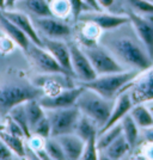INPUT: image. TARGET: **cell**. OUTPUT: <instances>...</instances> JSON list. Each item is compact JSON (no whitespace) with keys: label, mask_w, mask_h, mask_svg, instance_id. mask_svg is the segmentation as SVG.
I'll use <instances>...</instances> for the list:
<instances>
[{"label":"cell","mask_w":153,"mask_h":160,"mask_svg":"<svg viewBox=\"0 0 153 160\" xmlns=\"http://www.w3.org/2000/svg\"><path fill=\"white\" fill-rule=\"evenodd\" d=\"M104 47L115 56L123 67L144 72L153 65V59L148 55L141 42L129 36H117L104 41Z\"/></svg>","instance_id":"obj_1"},{"label":"cell","mask_w":153,"mask_h":160,"mask_svg":"<svg viewBox=\"0 0 153 160\" xmlns=\"http://www.w3.org/2000/svg\"><path fill=\"white\" fill-rule=\"evenodd\" d=\"M44 94L42 87L24 79L10 80L0 84V115L5 118L11 109Z\"/></svg>","instance_id":"obj_2"},{"label":"cell","mask_w":153,"mask_h":160,"mask_svg":"<svg viewBox=\"0 0 153 160\" xmlns=\"http://www.w3.org/2000/svg\"><path fill=\"white\" fill-rule=\"evenodd\" d=\"M142 72L135 69H126L119 73H110L97 75L94 79L84 82H78L81 86L86 87L94 91L96 93L100 94L107 99L114 100L120 92H122L127 85L132 84V81L136 79V77Z\"/></svg>","instance_id":"obj_3"},{"label":"cell","mask_w":153,"mask_h":160,"mask_svg":"<svg viewBox=\"0 0 153 160\" xmlns=\"http://www.w3.org/2000/svg\"><path fill=\"white\" fill-rule=\"evenodd\" d=\"M114 102L115 99H107L92 90L84 87L83 92L75 102V107L79 109V111L83 115L91 118L100 129L107 123L111 113Z\"/></svg>","instance_id":"obj_4"},{"label":"cell","mask_w":153,"mask_h":160,"mask_svg":"<svg viewBox=\"0 0 153 160\" xmlns=\"http://www.w3.org/2000/svg\"><path fill=\"white\" fill-rule=\"evenodd\" d=\"M24 53L27 54L28 60L30 62V65L40 73L46 74V75H55V74L69 75L60 66V63L54 59L53 55L42 46H37V44L31 42L29 48Z\"/></svg>","instance_id":"obj_5"},{"label":"cell","mask_w":153,"mask_h":160,"mask_svg":"<svg viewBox=\"0 0 153 160\" xmlns=\"http://www.w3.org/2000/svg\"><path fill=\"white\" fill-rule=\"evenodd\" d=\"M46 113L50 122L53 138L60 136L64 134L74 133L75 124L81 115L79 109L75 105L69 108H62V109L46 110Z\"/></svg>","instance_id":"obj_6"},{"label":"cell","mask_w":153,"mask_h":160,"mask_svg":"<svg viewBox=\"0 0 153 160\" xmlns=\"http://www.w3.org/2000/svg\"><path fill=\"white\" fill-rule=\"evenodd\" d=\"M83 49L87 55L97 75L119 73L122 71H126V68L115 59L113 54L105 47L99 46V43L92 47H83Z\"/></svg>","instance_id":"obj_7"},{"label":"cell","mask_w":153,"mask_h":160,"mask_svg":"<svg viewBox=\"0 0 153 160\" xmlns=\"http://www.w3.org/2000/svg\"><path fill=\"white\" fill-rule=\"evenodd\" d=\"M33 25L38 31L41 36L55 40H64L72 35V28L65 22V19H60L56 17H33Z\"/></svg>","instance_id":"obj_8"},{"label":"cell","mask_w":153,"mask_h":160,"mask_svg":"<svg viewBox=\"0 0 153 160\" xmlns=\"http://www.w3.org/2000/svg\"><path fill=\"white\" fill-rule=\"evenodd\" d=\"M68 47L71 52V63L74 78H77L80 82L94 79L97 74L83 47L78 42H68Z\"/></svg>","instance_id":"obj_9"},{"label":"cell","mask_w":153,"mask_h":160,"mask_svg":"<svg viewBox=\"0 0 153 160\" xmlns=\"http://www.w3.org/2000/svg\"><path fill=\"white\" fill-rule=\"evenodd\" d=\"M83 90L84 87L78 84V86H71L61 90L55 94H42L38 98V102L46 110L74 107Z\"/></svg>","instance_id":"obj_10"},{"label":"cell","mask_w":153,"mask_h":160,"mask_svg":"<svg viewBox=\"0 0 153 160\" xmlns=\"http://www.w3.org/2000/svg\"><path fill=\"white\" fill-rule=\"evenodd\" d=\"M127 16L135 35L146 48L148 55L153 59V19L150 16L135 13L133 11H128Z\"/></svg>","instance_id":"obj_11"},{"label":"cell","mask_w":153,"mask_h":160,"mask_svg":"<svg viewBox=\"0 0 153 160\" xmlns=\"http://www.w3.org/2000/svg\"><path fill=\"white\" fill-rule=\"evenodd\" d=\"M78 20H90L96 23L100 28L102 31H111L119 29L122 25L129 23L128 16H120V14L105 13L102 11H85L78 17Z\"/></svg>","instance_id":"obj_12"},{"label":"cell","mask_w":153,"mask_h":160,"mask_svg":"<svg viewBox=\"0 0 153 160\" xmlns=\"http://www.w3.org/2000/svg\"><path fill=\"white\" fill-rule=\"evenodd\" d=\"M134 104H135V103H134L130 91L125 88V90H123L122 92H120L119 96L115 98L111 113H110V116H109V118H108L107 123L100 128L97 135L104 133L109 128H111L113 126H115V124L120 123L121 120H122L126 115H128V113L130 112V110H132V108L134 107Z\"/></svg>","instance_id":"obj_13"},{"label":"cell","mask_w":153,"mask_h":160,"mask_svg":"<svg viewBox=\"0 0 153 160\" xmlns=\"http://www.w3.org/2000/svg\"><path fill=\"white\" fill-rule=\"evenodd\" d=\"M42 38V47H44L54 56V59L60 63V66L66 71L71 77H73L72 63H71V52L68 43H65L62 40L48 38L44 36H41Z\"/></svg>","instance_id":"obj_14"},{"label":"cell","mask_w":153,"mask_h":160,"mask_svg":"<svg viewBox=\"0 0 153 160\" xmlns=\"http://www.w3.org/2000/svg\"><path fill=\"white\" fill-rule=\"evenodd\" d=\"M134 81L135 82L129 90L134 103L136 104L153 100V65L144 71L142 74L140 73Z\"/></svg>","instance_id":"obj_15"},{"label":"cell","mask_w":153,"mask_h":160,"mask_svg":"<svg viewBox=\"0 0 153 160\" xmlns=\"http://www.w3.org/2000/svg\"><path fill=\"white\" fill-rule=\"evenodd\" d=\"M4 14L6 16L11 22H13L17 27L19 28L22 31L27 33V36L30 38V41L37 44V46H42V38L38 31L36 30V28L33 25V18H30L28 14L19 12V11H12L10 8H5L3 10Z\"/></svg>","instance_id":"obj_16"},{"label":"cell","mask_w":153,"mask_h":160,"mask_svg":"<svg viewBox=\"0 0 153 160\" xmlns=\"http://www.w3.org/2000/svg\"><path fill=\"white\" fill-rule=\"evenodd\" d=\"M0 28L5 32V35H7L10 38H12L14 41L17 47H19L23 52H25L29 48L31 41L27 36V33L24 32V31H22L13 22H11V20L8 19L6 16L4 14L1 8H0Z\"/></svg>","instance_id":"obj_17"},{"label":"cell","mask_w":153,"mask_h":160,"mask_svg":"<svg viewBox=\"0 0 153 160\" xmlns=\"http://www.w3.org/2000/svg\"><path fill=\"white\" fill-rule=\"evenodd\" d=\"M79 29L77 31L78 43L81 47H92L98 44L102 36L100 28L90 20H79Z\"/></svg>","instance_id":"obj_18"},{"label":"cell","mask_w":153,"mask_h":160,"mask_svg":"<svg viewBox=\"0 0 153 160\" xmlns=\"http://www.w3.org/2000/svg\"><path fill=\"white\" fill-rule=\"evenodd\" d=\"M56 139L60 142L61 147H62V149L65 152L66 159H81L84 146H85V141L83 139H80L77 134H64V135H60V136H56Z\"/></svg>","instance_id":"obj_19"},{"label":"cell","mask_w":153,"mask_h":160,"mask_svg":"<svg viewBox=\"0 0 153 160\" xmlns=\"http://www.w3.org/2000/svg\"><path fill=\"white\" fill-rule=\"evenodd\" d=\"M129 113L138 124V127L141 129L153 127V115L150 110V107H146L142 103H136L134 104Z\"/></svg>","instance_id":"obj_20"},{"label":"cell","mask_w":153,"mask_h":160,"mask_svg":"<svg viewBox=\"0 0 153 160\" xmlns=\"http://www.w3.org/2000/svg\"><path fill=\"white\" fill-rule=\"evenodd\" d=\"M25 7L33 17H52L53 12L50 10V4L48 0H20L18 1Z\"/></svg>","instance_id":"obj_21"},{"label":"cell","mask_w":153,"mask_h":160,"mask_svg":"<svg viewBox=\"0 0 153 160\" xmlns=\"http://www.w3.org/2000/svg\"><path fill=\"white\" fill-rule=\"evenodd\" d=\"M98 132H99L98 126L91 118H89L87 116L81 113L74 128V134H77L80 139L86 141L92 136H97Z\"/></svg>","instance_id":"obj_22"},{"label":"cell","mask_w":153,"mask_h":160,"mask_svg":"<svg viewBox=\"0 0 153 160\" xmlns=\"http://www.w3.org/2000/svg\"><path fill=\"white\" fill-rule=\"evenodd\" d=\"M130 151H132V148L129 146L128 141L123 136V134H121L120 136L116 140H114L102 153H105V158H108V159H122Z\"/></svg>","instance_id":"obj_23"},{"label":"cell","mask_w":153,"mask_h":160,"mask_svg":"<svg viewBox=\"0 0 153 160\" xmlns=\"http://www.w3.org/2000/svg\"><path fill=\"white\" fill-rule=\"evenodd\" d=\"M120 123L121 127H122V134L126 138V140L128 141L129 146L133 151L134 147L138 143V139H139V127L135 123V121L133 120V117L130 116V113L126 115L121 120Z\"/></svg>","instance_id":"obj_24"},{"label":"cell","mask_w":153,"mask_h":160,"mask_svg":"<svg viewBox=\"0 0 153 160\" xmlns=\"http://www.w3.org/2000/svg\"><path fill=\"white\" fill-rule=\"evenodd\" d=\"M0 139L6 143L16 157L25 158V143H27L25 138L17 136V135H13V134H10L5 130H3V132H0Z\"/></svg>","instance_id":"obj_25"},{"label":"cell","mask_w":153,"mask_h":160,"mask_svg":"<svg viewBox=\"0 0 153 160\" xmlns=\"http://www.w3.org/2000/svg\"><path fill=\"white\" fill-rule=\"evenodd\" d=\"M24 108H25V112H27L29 126H30V130H31L35 127V124L37 122H40L47 115L46 109L40 104L38 98H35V99H30L25 102L24 103Z\"/></svg>","instance_id":"obj_26"},{"label":"cell","mask_w":153,"mask_h":160,"mask_svg":"<svg viewBox=\"0 0 153 160\" xmlns=\"http://www.w3.org/2000/svg\"><path fill=\"white\" fill-rule=\"evenodd\" d=\"M7 116H10L12 120L19 126L25 135V139H29L31 136V130H30V126H29V121H28V116L25 112V108H24V103L19 104L13 109H11V111L8 112Z\"/></svg>","instance_id":"obj_27"},{"label":"cell","mask_w":153,"mask_h":160,"mask_svg":"<svg viewBox=\"0 0 153 160\" xmlns=\"http://www.w3.org/2000/svg\"><path fill=\"white\" fill-rule=\"evenodd\" d=\"M121 134H122V127H121V123H117L111 128H109L108 130H105L104 133L97 135V147L99 149V153H102Z\"/></svg>","instance_id":"obj_28"},{"label":"cell","mask_w":153,"mask_h":160,"mask_svg":"<svg viewBox=\"0 0 153 160\" xmlns=\"http://www.w3.org/2000/svg\"><path fill=\"white\" fill-rule=\"evenodd\" d=\"M49 4L54 17L66 19L67 17L72 16V6L68 0H52Z\"/></svg>","instance_id":"obj_29"},{"label":"cell","mask_w":153,"mask_h":160,"mask_svg":"<svg viewBox=\"0 0 153 160\" xmlns=\"http://www.w3.org/2000/svg\"><path fill=\"white\" fill-rule=\"evenodd\" d=\"M130 11L135 13L153 16V1L152 0H125Z\"/></svg>","instance_id":"obj_30"},{"label":"cell","mask_w":153,"mask_h":160,"mask_svg":"<svg viewBox=\"0 0 153 160\" xmlns=\"http://www.w3.org/2000/svg\"><path fill=\"white\" fill-rule=\"evenodd\" d=\"M44 148H46L47 153L49 154L50 159H55V160H62L66 159V155H65V152L61 147L60 142L58 141L56 138H48L44 141Z\"/></svg>","instance_id":"obj_31"},{"label":"cell","mask_w":153,"mask_h":160,"mask_svg":"<svg viewBox=\"0 0 153 160\" xmlns=\"http://www.w3.org/2000/svg\"><path fill=\"white\" fill-rule=\"evenodd\" d=\"M99 149L97 147V136H92L89 140L85 141V146L83 151L81 159L84 160H96L99 159Z\"/></svg>","instance_id":"obj_32"},{"label":"cell","mask_w":153,"mask_h":160,"mask_svg":"<svg viewBox=\"0 0 153 160\" xmlns=\"http://www.w3.org/2000/svg\"><path fill=\"white\" fill-rule=\"evenodd\" d=\"M31 134L41 136L43 139H48L52 136V127H50V122L48 120L47 115L35 124V127L31 129Z\"/></svg>","instance_id":"obj_33"},{"label":"cell","mask_w":153,"mask_h":160,"mask_svg":"<svg viewBox=\"0 0 153 160\" xmlns=\"http://www.w3.org/2000/svg\"><path fill=\"white\" fill-rule=\"evenodd\" d=\"M72 6V17L74 19H78L80 14L85 11H91L92 8L87 5L84 0H68Z\"/></svg>","instance_id":"obj_34"},{"label":"cell","mask_w":153,"mask_h":160,"mask_svg":"<svg viewBox=\"0 0 153 160\" xmlns=\"http://www.w3.org/2000/svg\"><path fill=\"white\" fill-rule=\"evenodd\" d=\"M16 43L12 38H10L7 35L0 36V54L6 55V54L12 53L16 48Z\"/></svg>","instance_id":"obj_35"},{"label":"cell","mask_w":153,"mask_h":160,"mask_svg":"<svg viewBox=\"0 0 153 160\" xmlns=\"http://www.w3.org/2000/svg\"><path fill=\"white\" fill-rule=\"evenodd\" d=\"M14 153L8 148L6 143L0 139V159L1 160H6V159H13Z\"/></svg>","instance_id":"obj_36"},{"label":"cell","mask_w":153,"mask_h":160,"mask_svg":"<svg viewBox=\"0 0 153 160\" xmlns=\"http://www.w3.org/2000/svg\"><path fill=\"white\" fill-rule=\"evenodd\" d=\"M142 154L147 159H153V142L146 141V143L142 146Z\"/></svg>","instance_id":"obj_37"},{"label":"cell","mask_w":153,"mask_h":160,"mask_svg":"<svg viewBox=\"0 0 153 160\" xmlns=\"http://www.w3.org/2000/svg\"><path fill=\"white\" fill-rule=\"evenodd\" d=\"M97 5L99 6V8L103 11V10H108L113 6L115 4V0H96Z\"/></svg>","instance_id":"obj_38"},{"label":"cell","mask_w":153,"mask_h":160,"mask_svg":"<svg viewBox=\"0 0 153 160\" xmlns=\"http://www.w3.org/2000/svg\"><path fill=\"white\" fill-rule=\"evenodd\" d=\"M144 139L145 141H148V142H153V127L146 128L144 129Z\"/></svg>","instance_id":"obj_39"},{"label":"cell","mask_w":153,"mask_h":160,"mask_svg":"<svg viewBox=\"0 0 153 160\" xmlns=\"http://www.w3.org/2000/svg\"><path fill=\"white\" fill-rule=\"evenodd\" d=\"M85 2H86L89 6L92 8L93 11H102L99 8V6L97 5V2H96V0H84Z\"/></svg>","instance_id":"obj_40"},{"label":"cell","mask_w":153,"mask_h":160,"mask_svg":"<svg viewBox=\"0 0 153 160\" xmlns=\"http://www.w3.org/2000/svg\"><path fill=\"white\" fill-rule=\"evenodd\" d=\"M20 0H6V8H12V7Z\"/></svg>","instance_id":"obj_41"},{"label":"cell","mask_w":153,"mask_h":160,"mask_svg":"<svg viewBox=\"0 0 153 160\" xmlns=\"http://www.w3.org/2000/svg\"><path fill=\"white\" fill-rule=\"evenodd\" d=\"M3 130H5V123L0 122V132H3Z\"/></svg>","instance_id":"obj_42"},{"label":"cell","mask_w":153,"mask_h":160,"mask_svg":"<svg viewBox=\"0 0 153 160\" xmlns=\"http://www.w3.org/2000/svg\"><path fill=\"white\" fill-rule=\"evenodd\" d=\"M150 110H151V112H152V115H153V105H151V107H150Z\"/></svg>","instance_id":"obj_43"},{"label":"cell","mask_w":153,"mask_h":160,"mask_svg":"<svg viewBox=\"0 0 153 160\" xmlns=\"http://www.w3.org/2000/svg\"><path fill=\"white\" fill-rule=\"evenodd\" d=\"M1 118H3V117H1V115H0V122H1Z\"/></svg>","instance_id":"obj_44"},{"label":"cell","mask_w":153,"mask_h":160,"mask_svg":"<svg viewBox=\"0 0 153 160\" xmlns=\"http://www.w3.org/2000/svg\"><path fill=\"white\" fill-rule=\"evenodd\" d=\"M48 1H49V2H50V1H52V0H48Z\"/></svg>","instance_id":"obj_45"},{"label":"cell","mask_w":153,"mask_h":160,"mask_svg":"<svg viewBox=\"0 0 153 160\" xmlns=\"http://www.w3.org/2000/svg\"><path fill=\"white\" fill-rule=\"evenodd\" d=\"M152 1H153V0H152Z\"/></svg>","instance_id":"obj_46"}]
</instances>
